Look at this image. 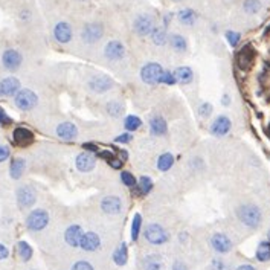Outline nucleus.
<instances>
[{"instance_id": "obj_4", "label": "nucleus", "mask_w": 270, "mask_h": 270, "mask_svg": "<svg viewBox=\"0 0 270 270\" xmlns=\"http://www.w3.org/2000/svg\"><path fill=\"white\" fill-rule=\"evenodd\" d=\"M37 101H39L37 95H35L32 90H29V89L20 90V92L15 95V99H14L15 105L19 107L20 110H31V109H34V107L37 105Z\"/></svg>"}, {"instance_id": "obj_2", "label": "nucleus", "mask_w": 270, "mask_h": 270, "mask_svg": "<svg viewBox=\"0 0 270 270\" xmlns=\"http://www.w3.org/2000/svg\"><path fill=\"white\" fill-rule=\"evenodd\" d=\"M143 237L145 240L150 243V244H154V246H160V244H165L168 243L170 240V233L165 227H162L160 225L157 223H151L145 227L143 230Z\"/></svg>"}, {"instance_id": "obj_3", "label": "nucleus", "mask_w": 270, "mask_h": 270, "mask_svg": "<svg viewBox=\"0 0 270 270\" xmlns=\"http://www.w3.org/2000/svg\"><path fill=\"white\" fill-rule=\"evenodd\" d=\"M49 223V214L45 209H34L26 219V226L29 230L39 232L45 229Z\"/></svg>"}, {"instance_id": "obj_24", "label": "nucleus", "mask_w": 270, "mask_h": 270, "mask_svg": "<svg viewBox=\"0 0 270 270\" xmlns=\"http://www.w3.org/2000/svg\"><path fill=\"white\" fill-rule=\"evenodd\" d=\"M25 168H26V160L22 159V157H15L12 162H11V167H9V173H11V177L12 179H20L22 174L25 173Z\"/></svg>"}, {"instance_id": "obj_53", "label": "nucleus", "mask_w": 270, "mask_h": 270, "mask_svg": "<svg viewBox=\"0 0 270 270\" xmlns=\"http://www.w3.org/2000/svg\"><path fill=\"white\" fill-rule=\"evenodd\" d=\"M171 14H168V15H165V19H164V25L167 26V25H170V22H171Z\"/></svg>"}, {"instance_id": "obj_19", "label": "nucleus", "mask_w": 270, "mask_h": 270, "mask_svg": "<svg viewBox=\"0 0 270 270\" xmlns=\"http://www.w3.org/2000/svg\"><path fill=\"white\" fill-rule=\"evenodd\" d=\"M12 137H14V142L20 147H28L29 143L34 142V133L29 132L28 129H23V127L15 129L12 133Z\"/></svg>"}, {"instance_id": "obj_20", "label": "nucleus", "mask_w": 270, "mask_h": 270, "mask_svg": "<svg viewBox=\"0 0 270 270\" xmlns=\"http://www.w3.org/2000/svg\"><path fill=\"white\" fill-rule=\"evenodd\" d=\"M89 86L92 90H95V92H107V90H110L113 87V81L109 77L98 75L90 80Z\"/></svg>"}, {"instance_id": "obj_8", "label": "nucleus", "mask_w": 270, "mask_h": 270, "mask_svg": "<svg viewBox=\"0 0 270 270\" xmlns=\"http://www.w3.org/2000/svg\"><path fill=\"white\" fill-rule=\"evenodd\" d=\"M211 246L215 252H219V254H227L232 249V241L226 233L215 232L211 237Z\"/></svg>"}, {"instance_id": "obj_17", "label": "nucleus", "mask_w": 270, "mask_h": 270, "mask_svg": "<svg viewBox=\"0 0 270 270\" xmlns=\"http://www.w3.org/2000/svg\"><path fill=\"white\" fill-rule=\"evenodd\" d=\"M254 58H255V50L252 49L250 46H244L237 55L238 67L243 69V70H247L252 66V63H254Z\"/></svg>"}, {"instance_id": "obj_42", "label": "nucleus", "mask_w": 270, "mask_h": 270, "mask_svg": "<svg viewBox=\"0 0 270 270\" xmlns=\"http://www.w3.org/2000/svg\"><path fill=\"white\" fill-rule=\"evenodd\" d=\"M72 270H95V269L89 261H77L72 266Z\"/></svg>"}, {"instance_id": "obj_37", "label": "nucleus", "mask_w": 270, "mask_h": 270, "mask_svg": "<svg viewBox=\"0 0 270 270\" xmlns=\"http://www.w3.org/2000/svg\"><path fill=\"white\" fill-rule=\"evenodd\" d=\"M140 226H142V217H140V214H136L135 215V219L132 222V240L136 241L137 237H139V233H140Z\"/></svg>"}, {"instance_id": "obj_34", "label": "nucleus", "mask_w": 270, "mask_h": 270, "mask_svg": "<svg viewBox=\"0 0 270 270\" xmlns=\"http://www.w3.org/2000/svg\"><path fill=\"white\" fill-rule=\"evenodd\" d=\"M17 250H19V255L23 261H29L32 257V247L26 241H20L17 244Z\"/></svg>"}, {"instance_id": "obj_29", "label": "nucleus", "mask_w": 270, "mask_h": 270, "mask_svg": "<svg viewBox=\"0 0 270 270\" xmlns=\"http://www.w3.org/2000/svg\"><path fill=\"white\" fill-rule=\"evenodd\" d=\"M127 258H129V254H127V246H125V243H122L113 254V261L118 264V266H124L125 263H127Z\"/></svg>"}, {"instance_id": "obj_11", "label": "nucleus", "mask_w": 270, "mask_h": 270, "mask_svg": "<svg viewBox=\"0 0 270 270\" xmlns=\"http://www.w3.org/2000/svg\"><path fill=\"white\" fill-rule=\"evenodd\" d=\"M101 209L105 214H110V215H116L121 212L122 209V200L116 195H107L102 199L101 202Z\"/></svg>"}, {"instance_id": "obj_41", "label": "nucleus", "mask_w": 270, "mask_h": 270, "mask_svg": "<svg viewBox=\"0 0 270 270\" xmlns=\"http://www.w3.org/2000/svg\"><path fill=\"white\" fill-rule=\"evenodd\" d=\"M159 83L173 86L176 83V77H174V74H171V72H164V74H162V77H160V80H159Z\"/></svg>"}, {"instance_id": "obj_25", "label": "nucleus", "mask_w": 270, "mask_h": 270, "mask_svg": "<svg viewBox=\"0 0 270 270\" xmlns=\"http://www.w3.org/2000/svg\"><path fill=\"white\" fill-rule=\"evenodd\" d=\"M174 77H176V81H179L180 84H189L192 81V70L186 66H182V67H177L176 72H174Z\"/></svg>"}, {"instance_id": "obj_43", "label": "nucleus", "mask_w": 270, "mask_h": 270, "mask_svg": "<svg viewBox=\"0 0 270 270\" xmlns=\"http://www.w3.org/2000/svg\"><path fill=\"white\" fill-rule=\"evenodd\" d=\"M199 112H200V116L208 118V116L211 115V112H212V105H211L209 102H205V104H202V105H200Z\"/></svg>"}, {"instance_id": "obj_35", "label": "nucleus", "mask_w": 270, "mask_h": 270, "mask_svg": "<svg viewBox=\"0 0 270 270\" xmlns=\"http://www.w3.org/2000/svg\"><path fill=\"white\" fill-rule=\"evenodd\" d=\"M136 185H137V188H139V192L143 194V195L148 194V192L153 189V182H151V179L147 177V176L140 177V179H139V182H137Z\"/></svg>"}, {"instance_id": "obj_14", "label": "nucleus", "mask_w": 270, "mask_h": 270, "mask_svg": "<svg viewBox=\"0 0 270 270\" xmlns=\"http://www.w3.org/2000/svg\"><path fill=\"white\" fill-rule=\"evenodd\" d=\"M230 127H232V124L227 116H219L211 125V133L214 136H225L229 133Z\"/></svg>"}, {"instance_id": "obj_28", "label": "nucleus", "mask_w": 270, "mask_h": 270, "mask_svg": "<svg viewBox=\"0 0 270 270\" xmlns=\"http://www.w3.org/2000/svg\"><path fill=\"white\" fill-rule=\"evenodd\" d=\"M179 22L185 25V26H192L195 23V12L192 9H182L179 12Z\"/></svg>"}, {"instance_id": "obj_46", "label": "nucleus", "mask_w": 270, "mask_h": 270, "mask_svg": "<svg viewBox=\"0 0 270 270\" xmlns=\"http://www.w3.org/2000/svg\"><path fill=\"white\" fill-rule=\"evenodd\" d=\"M98 154H99V157H101V159H104V160L109 162V164H110V162L116 157L112 151H107V150H105V151H99Z\"/></svg>"}, {"instance_id": "obj_38", "label": "nucleus", "mask_w": 270, "mask_h": 270, "mask_svg": "<svg viewBox=\"0 0 270 270\" xmlns=\"http://www.w3.org/2000/svg\"><path fill=\"white\" fill-rule=\"evenodd\" d=\"M140 124H142V121L137 116H127V118H125L124 125L129 132H135V130H137L140 127Z\"/></svg>"}, {"instance_id": "obj_45", "label": "nucleus", "mask_w": 270, "mask_h": 270, "mask_svg": "<svg viewBox=\"0 0 270 270\" xmlns=\"http://www.w3.org/2000/svg\"><path fill=\"white\" fill-rule=\"evenodd\" d=\"M212 270H227L226 263H225L222 258L214 260V261H212Z\"/></svg>"}, {"instance_id": "obj_31", "label": "nucleus", "mask_w": 270, "mask_h": 270, "mask_svg": "<svg viewBox=\"0 0 270 270\" xmlns=\"http://www.w3.org/2000/svg\"><path fill=\"white\" fill-rule=\"evenodd\" d=\"M173 164H174L173 154L171 153H164V154L159 157V160H157V168L160 171H168L173 167Z\"/></svg>"}, {"instance_id": "obj_52", "label": "nucleus", "mask_w": 270, "mask_h": 270, "mask_svg": "<svg viewBox=\"0 0 270 270\" xmlns=\"http://www.w3.org/2000/svg\"><path fill=\"white\" fill-rule=\"evenodd\" d=\"M235 270H257L254 266H250V264H241V266H238Z\"/></svg>"}, {"instance_id": "obj_51", "label": "nucleus", "mask_w": 270, "mask_h": 270, "mask_svg": "<svg viewBox=\"0 0 270 270\" xmlns=\"http://www.w3.org/2000/svg\"><path fill=\"white\" fill-rule=\"evenodd\" d=\"M173 270H186V266H185L183 263L177 261V263H174V266H173Z\"/></svg>"}, {"instance_id": "obj_15", "label": "nucleus", "mask_w": 270, "mask_h": 270, "mask_svg": "<svg viewBox=\"0 0 270 270\" xmlns=\"http://www.w3.org/2000/svg\"><path fill=\"white\" fill-rule=\"evenodd\" d=\"M99 246H101V240L98 237V233L95 232H86L80 243V247L86 252H95L99 249Z\"/></svg>"}, {"instance_id": "obj_54", "label": "nucleus", "mask_w": 270, "mask_h": 270, "mask_svg": "<svg viewBox=\"0 0 270 270\" xmlns=\"http://www.w3.org/2000/svg\"><path fill=\"white\" fill-rule=\"evenodd\" d=\"M3 95V89H2V81H0V96Z\"/></svg>"}, {"instance_id": "obj_18", "label": "nucleus", "mask_w": 270, "mask_h": 270, "mask_svg": "<svg viewBox=\"0 0 270 270\" xmlns=\"http://www.w3.org/2000/svg\"><path fill=\"white\" fill-rule=\"evenodd\" d=\"M75 164H77V168L83 173H89V171H92L96 165V159L93 154H90V153H81L77 156V160H75Z\"/></svg>"}, {"instance_id": "obj_33", "label": "nucleus", "mask_w": 270, "mask_h": 270, "mask_svg": "<svg viewBox=\"0 0 270 270\" xmlns=\"http://www.w3.org/2000/svg\"><path fill=\"white\" fill-rule=\"evenodd\" d=\"M261 2L260 0H244L243 2V9L247 14H258L261 11Z\"/></svg>"}, {"instance_id": "obj_30", "label": "nucleus", "mask_w": 270, "mask_h": 270, "mask_svg": "<svg viewBox=\"0 0 270 270\" xmlns=\"http://www.w3.org/2000/svg\"><path fill=\"white\" fill-rule=\"evenodd\" d=\"M151 42L154 43V45H157V46H162V45H165L167 43V32H165V29L164 28H154V31L151 32Z\"/></svg>"}, {"instance_id": "obj_23", "label": "nucleus", "mask_w": 270, "mask_h": 270, "mask_svg": "<svg viewBox=\"0 0 270 270\" xmlns=\"http://www.w3.org/2000/svg\"><path fill=\"white\" fill-rule=\"evenodd\" d=\"M167 121L162 118V116H154L150 121V130L153 135L160 136V135H165L167 133Z\"/></svg>"}, {"instance_id": "obj_1", "label": "nucleus", "mask_w": 270, "mask_h": 270, "mask_svg": "<svg viewBox=\"0 0 270 270\" xmlns=\"http://www.w3.org/2000/svg\"><path fill=\"white\" fill-rule=\"evenodd\" d=\"M237 215L238 220L250 229H257L263 222V214L255 205H241L237 211Z\"/></svg>"}, {"instance_id": "obj_7", "label": "nucleus", "mask_w": 270, "mask_h": 270, "mask_svg": "<svg viewBox=\"0 0 270 270\" xmlns=\"http://www.w3.org/2000/svg\"><path fill=\"white\" fill-rule=\"evenodd\" d=\"M104 35V29L99 23H89L84 26L83 32H81V37L86 43L89 45H93L96 42H99Z\"/></svg>"}, {"instance_id": "obj_47", "label": "nucleus", "mask_w": 270, "mask_h": 270, "mask_svg": "<svg viewBox=\"0 0 270 270\" xmlns=\"http://www.w3.org/2000/svg\"><path fill=\"white\" fill-rule=\"evenodd\" d=\"M8 157H9V148L5 147V145H0V164L5 162Z\"/></svg>"}, {"instance_id": "obj_40", "label": "nucleus", "mask_w": 270, "mask_h": 270, "mask_svg": "<svg viewBox=\"0 0 270 270\" xmlns=\"http://www.w3.org/2000/svg\"><path fill=\"white\" fill-rule=\"evenodd\" d=\"M121 179H122V182H124L125 186H135V185H136V179H135V176H133L132 173H129V171H124V173L121 174Z\"/></svg>"}, {"instance_id": "obj_5", "label": "nucleus", "mask_w": 270, "mask_h": 270, "mask_svg": "<svg viewBox=\"0 0 270 270\" xmlns=\"http://www.w3.org/2000/svg\"><path fill=\"white\" fill-rule=\"evenodd\" d=\"M162 74H164V70H162V66L159 63H148L147 66L142 67L140 78L147 84H157Z\"/></svg>"}, {"instance_id": "obj_21", "label": "nucleus", "mask_w": 270, "mask_h": 270, "mask_svg": "<svg viewBox=\"0 0 270 270\" xmlns=\"http://www.w3.org/2000/svg\"><path fill=\"white\" fill-rule=\"evenodd\" d=\"M57 135L58 137L64 139V140H74L78 135V130L75 127V124L72 122H63L57 127Z\"/></svg>"}, {"instance_id": "obj_55", "label": "nucleus", "mask_w": 270, "mask_h": 270, "mask_svg": "<svg viewBox=\"0 0 270 270\" xmlns=\"http://www.w3.org/2000/svg\"><path fill=\"white\" fill-rule=\"evenodd\" d=\"M174 2H180V0H174Z\"/></svg>"}, {"instance_id": "obj_16", "label": "nucleus", "mask_w": 270, "mask_h": 270, "mask_svg": "<svg viewBox=\"0 0 270 270\" xmlns=\"http://www.w3.org/2000/svg\"><path fill=\"white\" fill-rule=\"evenodd\" d=\"M53 37H55V40L58 43H69L70 39H72V28L69 23L66 22H60L55 25V28H53Z\"/></svg>"}, {"instance_id": "obj_13", "label": "nucleus", "mask_w": 270, "mask_h": 270, "mask_svg": "<svg viewBox=\"0 0 270 270\" xmlns=\"http://www.w3.org/2000/svg\"><path fill=\"white\" fill-rule=\"evenodd\" d=\"M17 202L20 208H31L35 202V191L31 186H22L17 191Z\"/></svg>"}, {"instance_id": "obj_48", "label": "nucleus", "mask_w": 270, "mask_h": 270, "mask_svg": "<svg viewBox=\"0 0 270 270\" xmlns=\"http://www.w3.org/2000/svg\"><path fill=\"white\" fill-rule=\"evenodd\" d=\"M130 139H132V135L124 133V135H121V136L116 137V142L118 143H127V142H130Z\"/></svg>"}, {"instance_id": "obj_6", "label": "nucleus", "mask_w": 270, "mask_h": 270, "mask_svg": "<svg viewBox=\"0 0 270 270\" xmlns=\"http://www.w3.org/2000/svg\"><path fill=\"white\" fill-rule=\"evenodd\" d=\"M135 31L140 37H147V35H151V32L154 31V19L148 14H142L135 20Z\"/></svg>"}, {"instance_id": "obj_36", "label": "nucleus", "mask_w": 270, "mask_h": 270, "mask_svg": "<svg viewBox=\"0 0 270 270\" xmlns=\"http://www.w3.org/2000/svg\"><path fill=\"white\" fill-rule=\"evenodd\" d=\"M105 110H107V113L109 115H112V116H121L122 115V112H124V105L122 104H119V101H112V102H109L105 105Z\"/></svg>"}, {"instance_id": "obj_12", "label": "nucleus", "mask_w": 270, "mask_h": 270, "mask_svg": "<svg viewBox=\"0 0 270 270\" xmlns=\"http://www.w3.org/2000/svg\"><path fill=\"white\" fill-rule=\"evenodd\" d=\"M83 235H84V232L81 229V226L78 225H72L67 227L66 233H64V240L69 246L72 247H78L81 240H83Z\"/></svg>"}, {"instance_id": "obj_32", "label": "nucleus", "mask_w": 270, "mask_h": 270, "mask_svg": "<svg viewBox=\"0 0 270 270\" xmlns=\"http://www.w3.org/2000/svg\"><path fill=\"white\" fill-rule=\"evenodd\" d=\"M143 270H164L159 257H147L143 260Z\"/></svg>"}, {"instance_id": "obj_39", "label": "nucleus", "mask_w": 270, "mask_h": 270, "mask_svg": "<svg viewBox=\"0 0 270 270\" xmlns=\"http://www.w3.org/2000/svg\"><path fill=\"white\" fill-rule=\"evenodd\" d=\"M240 39H241V35L238 32H233V31H227L226 32V40H227V43L232 47H235L240 43Z\"/></svg>"}, {"instance_id": "obj_26", "label": "nucleus", "mask_w": 270, "mask_h": 270, "mask_svg": "<svg viewBox=\"0 0 270 270\" xmlns=\"http://www.w3.org/2000/svg\"><path fill=\"white\" fill-rule=\"evenodd\" d=\"M257 260L261 263H266L270 260V240H264L258 244L257 254H255Z\"/></svg>"}, {"instance_id": "obj_22", "label": "nucleus", "mask_w": 270, "mask_h": 270, "mask_svg": "<svg viewBox=\"0 0 270 270\" xmlns=\"http://www.w3.org/2000/svg\"><path fill=\"white\" fill-rule=\"evenodd\" d=\"M2 89H3V95L6 96L17 95L20 92V81L14 77H8L2 81Z\"/></svg>"}, {"instance_id": "obj_27", "label": "nucleus", "mask_w": 270, "mask_h": 270, "mask_svg": "<svg viewBox=\"0 0 270 270\" xmlns=\"http://www.w3.org/2000/svg\"><path fill=\"white\" fill-rule=\"evenodd\" d=\"M170 43H171L173 49L177 52H185L188 49V43H186V39L183 37V35L173 34L170 37Z\"/></svg>"}, {"instance_id": "obj_50", "label": "nucleus", "mask_w": 270, "mask_h": 270, "mask_svg": "<svg viewBox=\"0 0 270 270\" xmlns=\"http://www.w3.org/2000/svg\"><path fill=\"white\" fill-rule=\"evenodd\" d=\"M83 147H84L86 150H89V151H92V153H96V151H98V147L93 145V143H84Z\"/></svg>"}, {"instance_id": "obj_49", "label": "nucleus", "mask_w": 270, "mask_h": 270, "mask_svg": "<svg viewBox=\"0 0 270 270\" xmlns=\"http://www.w3.org/2000/svg\"><path fill=\"white\" fill-rule=\"evenodd\" d=\"M8 255H9V250L6 249V246H5V244L0 243V260L8 258Z\"/></svg>"}, {"instance_id": "obj_10", "label": "nucleus", "mask_w": 270, "mask_h": 270, "mask_svg": "<svg viewBox=\"0 0 270 270\" xmlns=\"http://www.w3.org/2000/svg\"><path fill=\"white\" fill-rule=\"evenodd\" d=\"M2 63L8 70H17L22 64V55L15 49H6L2 55Z\"/></svg>"}, {"instance_id": "obj_9", "label": "nucleus", "mask_w": 270, "mask_h": 270, "mask_svg": "<svg viewBox=\"0 0 270 270\" xmlns=\"http://www.w3.org/2000/svg\"><path fill=\"white\" fill-rule=\"evenodd\" d=\"M104 55L109 58L110 61H119L125 55V47H124V45L121 42L112 40V42L107 43L105 50H104Z\"/></svg>"}, {"instance_id": "obj_44", "label": "nucleus", "mask_w": 270, "mask_h": 270, "mask_svg": "<svg viewBox=\"0 0 270 270\" xmlns=\"http://www.w3.org/2000/svg\"><path fill=\"white\" fill-rule=\"evenodd\" d=\"M12 124V119L6 115V112L0 107V125H9Z\"/></svg>"}]
</instances>
